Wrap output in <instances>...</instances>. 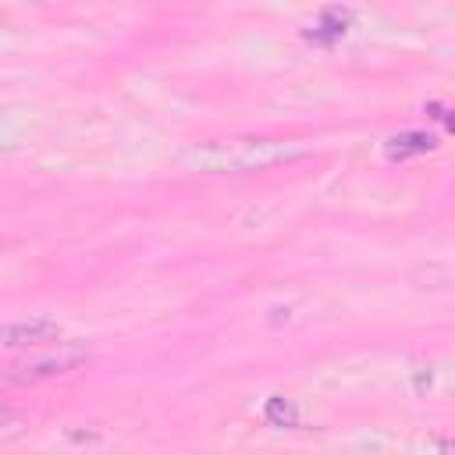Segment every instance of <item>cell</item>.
I'll return each mask as SVG.
<instances>
[{
  "mask_svg": "<svg viewBox=\"0 0 455 455\" xmlns=\"http://www.w3.org/2000/svg\"><path fill=\"white\" fill-rule=\"evenodd\" d=\"M437 149V135L430 132H398L384 142V156L391 164H402L409 156H423V153H434Z\"/></svg>",
  "mask_w": 455,
  "mask_h": 455,
  "instance_id": "obj_4",
  "label": "cell"
},
{
  "mask_svg": "<svg viewBox=\"0 0 455 455\" xmlns=\"http://www.w3.org/2000/svg\"><path fill=\"white\" fill-rule=\"evenodd\" d=\"M309 149L291 139L274 135H231V139H206L192 142L178 160L196 174H249L267 171L277 164L302 160Z\"/></svg>",
  "mask_w": 455,
  "mask_h": 455,
  "instance_id": "obj_1",
  "label": "cell"
},
{
  "mask_svg": "<svg viewBox=\"0 0 455 455\" xmlns=\"http://www.w3.org/2000/svg\"><path fill=\"white\" fill-rule=\"evenodd\" d=\"M7 146H14V132L7 128V121H0V149H7Z\"/></svg>",
  "mask_w": 455,
  "mask_h": 455,
  "instance_id": "obj_8",
  "label": "cell"
},
{
  "mask_svg": "<svg viewBox=\"0 0 455 455\" xmlns=\"http://www.w3.org/2000/svg\"><path fill=\"white\" fill-rule=\"evenodd\" d=\"M21 427V412L11 409L7 402H0V434H14Z\"/></svg>",
  "mask_w": 455,
  "mask_h": 455,
  "instance_id": "obj_7",
  "label": "cell"
},
{
  "mask_svg": "<svg viewBox=\"0 0 455 455\" xmlns=\"http://www.w3.org/2000/svg\"><path fill=\"white\" fill-rule=\"evenodd\" d=\"M263 416H267L270 427H299V409L284 395H270L267 405H263Z\"/></svg>",
  "mask_w": 455,
  "mask_h": 455,
  "instance_id": "obj_6",
  "label": "cell"
},
{
  "mask_svg": "<svg viewBox=\"0 0 455 455\" xmlns=\"http://www.w3.org/2000/svg\"><path fill=\"white\" fill-rule=\"evenodd\" d=\"M348 25H352V14H348V11H341V7H327V11L320 14V21H316L313 28H306V39L331 46V43H338V39L348 32Z\"/></svg>",
  "mask_w": 455,
  "mask_h": 455,
  "instance_id": "obj_5",
  "label": "cell"
},
{
  "mask_svg": "<svg viewBox=\"0 0 455 455\" xmlns=\"http://www.w3.org/2000/svg\"><path fill=\"white\" fill-rule=\"evenodd\" d=\"M0 249H4V242H0Z\"/></svg>",
  "mask_w": 455,
  "mask_h": 455,
  "instance_id": "obj_9",
  "label": "cell"
},
{
  "mask_svg": "<svg viewBox=\"0 0 455 455\" xmlns=\"http://www.w3.org/2000/svg\"><path fill=\"white\" fill-rule=\"evenodd\" d=\"M85 359H89V348L85 345H78V341H50L43 352H32V355L11 363L4 370V380L7 384H36V380H46V377L71 373Z\"/></svg>",
  "mask_w": 455,
  "mask_h": 455,
  "instance_id": "obj_2",
  "label": "cell"
},
{
  "mask_svg": "<svg viewBox=\"0 0 455 455\" xmlns=\"http://www.w3.org/2000/svg\"><path fill=\"white\" fill-rule=\"evenodd\" d=\"M60 338V323L57 320H21V323H7L0 331V341L7 348H39Z\"/></svg>",
  "mask_w": 455,
  "mask_h": 455,
  "instance_id": "obj_3",
  "label": "cell"
}]
</instances>
